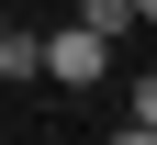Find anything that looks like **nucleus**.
<instances>
[{
    "label": "nucleus",
    "mask_w": 157,
    "mask_h": 145,
    "mask_svg": "<svg viewBox=\"0 0 157 145\" xmlns=\"http://www.w3.org/2000/svg\"><path fill=\"white\" fill-rule=\"evenodd\" d=\"M112 56H124V45H101L90 23H56V34H45V78H56V89H101Z\"/></svg>",
    "instance_id": "f257e3e1"
},
{
    "label": "nucleus",
    "mask_w": 157,
    "mask_h": 145,
    "mask_svg": "<svg viewBox=\"0 0 157 145\" xmlns=\"http://www.w3.org/2000/svg\"><path fill=\"white\" fill-rule=\"evenodd\" d=\"M146 11H157V0H78V23L101 34V45H124V34H135V23H146Z\"/></svg>",
    "instance_id": "f03ea898"
},
{
    "label": "nucleus",
    "mask_w": 157,
    "mask_h": 145,
    "mask_svg": "<svg viewBox=\"0 0 157 145\" xmlns=\"http://www.w3.org/2000/svg\"><path fill=\"white\" fill-rule=\"evenodd\" d=\"M0 78H45V34H23V23H0Z\"/></svg>",
    "instance_id": "7ed1b4c3"
},
{
    "label": "nucleus",
    "mask_w": 157,
    "mask_h": 145,
    "mask_svg": "<svg viewBox=\"0 0 157 145\" xmlns=\"http://www.w3.org/2000/svg\"><path fill=\"white\" fill-rule=\"evenodd\" d=\"M112 145H157V123H124V134H112Z\"/></svg>",
    "instance_id": "20e7f679"
},
{
    "label": "nucleus",
    "mask_w": 157,
    "mask_h": 145,
    "mask_svg": "<svg viewBox=\"0 0 157 145\" xmlns=\"http://www.w3.org/2000/svg\"><path fill=\"white\" fill-rule=\"evenodd\" d=\"M0 23H11V11H0Z\"/></svg>",
    "instance_id": "39448f33"
}]
</instances>
